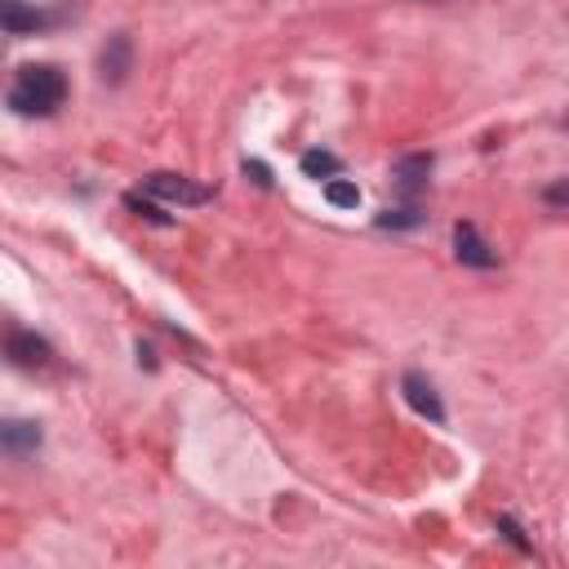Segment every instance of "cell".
Masks as SVG:
<instances>
[{
    "label": "cell",
    "mask_w": 569,
    "mask_h": 569,
    "mask_svg": "<svg viewBox=\"0 0 569 569\" xmlns=\"http://www.w3.org/2000/svg\"><path fill=\"white\" fill-rule=\"evenodd\" d=\"M62 98H67V76L58 67H49V62L18 67V80L9 89V107L18 116H49L62 107Z\"/></svg>",
    "instance_id": "6da1fadb"
},
{
    "label": "cell",
    "mask_w": 569,
    "mask_h": 569,
    "mask_svg": "<svg viewBox=\"0 0 569 569\" xmlns=\"http://www.w3.org/2000/svg\"><path fill=\"white\" fill-rule=\"evenodd\" d=\"M0 356L9 360V365H18V369H44L49 360H53V347H49V338H40L36 329H4V338H0Z\"/></svg>",
    "instance_id": "7a4b0ae2"
},
{
    "label": "cell",
    "mask_w": 569,
    "mask_h": 569,
    "mask_svg": "<svg viewBox=\"0 0 569 569\" xmlns=\"http://www.w3.org/2000/svg\"><path fill=\"white\" fill-rule=\"evenodd\" d=\"M142 191L156 196V200H173V204H204V200H213V191L191 182L187 173H147Z\"/></svg>",
    "instance_id": "3957f363"
},
{
    "label": "cell",
    "mask_w": 569,
    "mask_h": 569,
    "mask_svg": "<svg viewBox=\"0 0 569 569\" xmlns=\"http://www.w3.org/2000/svg\"><path fill=\"white\" fill-rule=\"evenodd\" d=\"M453 253H458L462 267H476V271L498 267V253H493L489 240L476 231V222H458V227H453Z\"/></svg>",
    "instance_id": "277c9868"
},
{
    "label": "cell",
    "mask_w": 569,
    "mask_h": 569,
    "mask_svg": "<svg viewBox=\"0 0 569 569\" xmlns=\"http://www.w3.org/2000/svg\"><path fill=\"white\" fill-rule=\"evenodd\" d=\"M40 440H44L40 422H31V418H0V453L4 458H27V453L40 449Z\"/></svg>",
    "instance_id": "5b68a950"
},
{
    "label": "cell",
    "mask_w": 569,
    "mask_h": 569,
    "mask_svg": "<svg viewBox=\"0 0 569 569\" xmlns=\"http://www.w3.org/2000/svg\"><path fill=\"white\" fill-rule=\"evenodd\" d=\"M400 391H405V400H409L413 413H422L427 422H445V405H440V396H436V387H431L427 373L409 369V373L400 378Z\"/></svg>",
    "instance_id": "8992f818"
},
{
    "label": "cell",
    "mask_w": 569,
    "mask_h": 569,
    "mask_svg": "<svg viewBox=\"0 0 569 569\" xmlns=\"http://www.w3.org/2000/svg\"><path fill=\"white\" fill-rule=\"evenodd\" d=\"M129 67H133V40H129L124 31H116V36L102 44V53H98V76H102L107 84H120V80L129 76Z\"/></svg>",
    "instance_id": "52a82bcc"
},
{
    "label": "cell",
    "mask_w": 569,
    "mask_h": 569,
    "mask_svg": "<svg viewBox=\"0 0 569 569\" xmlns=\"http://www.w3.org/2000/svg\"><path fill=\"white\" fill-rule=\"evenodd\" d=\"M431 156L427 151H413V156H400L396 164H391V182H396V191L400 196H418L422 187H427V178H431Z\"/></svg>",
    "instance_id": "ba28073f"
},
{
    "label": "cell",
    "mask_w": 569,
    "mask_h": 569,
    "mask_svg": "<svg viewBox=\"0 0 569 569\" xmlns=\"http://www.w3.org/2000/svg\"><path fill=\"white\" fill-rule=\"evenodd\" d=\"M0 27L9 36H31V31L49 27V13L36 9V4H27V0H0Z\"/></svg>",
    "instance_id": "9c48e42d"
},
{
    "label": "cell",
    "mask_w": 569,
    "mask_h": 569,
    "mask_svg": "<svg viewBox=\"0 0 569 569\" xmlns=\"http://www.w3.org/2000/svg\"><path fill=\"white\" fill-rule=\"evenodd\" d=\"M298 164H302L307 178H338V169H342V160H338L333 151H320V147H316V151H302Z\"/></svg>",
    "instance_id": "30bf717a"
},
{
    "label": "cell",
    "mask_w": 569,
    "mask_h": 569,
    "mask_svg": "<svg viewBox=\"0 0 569 569\" xmlns=\"http://www.w3.org/2000/svg\"><path fill=\"white\" fill-rule=\"evenodd\" d=\"M325 200H329L333 209H356V204H360V187L347 182V178H325Z\"/></svg>",
    "instance_id": "8fae6325"
},
{
    "label": "cell",
    "mask_w": 569,
    "mask_h": 569,
    "mask_svg": "<svg viewBox=\"0 0 569 569\" xmlns=\"http://www.w3.org/2000/svg\"><path fill=\"white\" fill-rule=\"evenodd\" d=\"M422 222V209H413V204H405V209H382L378 213V227H418Z\"/></svg>",
    "instance_id": "7c38bea8"
},
{
    "label": "cell",
    "mask_w": 569,
    "mask_h": 569,
    "mask_svg": "<svg viewBox=\"0 0 569 569\" xmlns=\"http://www.w3.org/2000/svg\"><path fill=\"white\" fill-rule=\"evenodd\" d=\"M498 529H502V533H507V538H511V542H516V547H520V551H529V538H525V533H520V525H516V520H511V516H498Z\"/></svg>",
    "instance_id": "4fadbf2b"
},
{
    "label": "cell",
    "mask_w": 569,
    "mask_h": 569,
    "mask_svg": "<svg viewBox=\"0 0 569 569\" xmlns=\"http://www.w3.org/2000/svg\"><path fill=\"white\" fill-rule=\"evenodd\" d=\"M244 173H253V182H258V187H271V169H267V164L244 160Z\"/></svg>",
    "instance_id": "5bb4252c"
},
{
    "label": "cell",
    "mask_w": 569,
    "mask_h": 569,
    "mask_svg": "<svg viewBox=\"0 0 569 569\" xmlns=\"http://www.w3.org/2000/svg\"><path fill=\"white\" fill-rule=\"evenodd\" d=\"M124 204H129V209H138V213H147V218H151V222H169V218H164V213H160V209H156V204H142V200H138V196H129V200H124Z\"/></svg>",
    "instance_id": "9a60e30c"
},
{
    "label": "cell",
    "mask_w": 569,
    "mask_h": 569,
    "mask_svg": "<svg viewBox=\"0 0 569 569\" xmlns=\"http://www.w3.org/2000/svg\"><path fill=\"white\" fill-rule=\"evenodd\" d=\"M547 200H551V204H565V182H556V187H547Z\"/></svg>",
    "instance_id": "2e32d148"
}]
</instances>
